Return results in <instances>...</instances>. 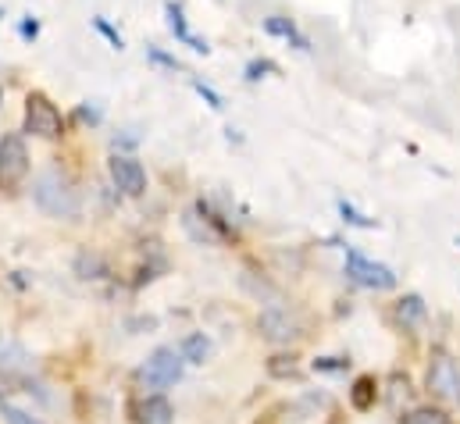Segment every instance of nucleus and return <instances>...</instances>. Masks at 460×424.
Masks as SVG:
<instances>
[{"label": "nucleus", "mask_w": 460, "mask_h": 424, "mask_svg": "<svg viewBox=\"0 0 460 424\" xmlns=\"http://www.w3.org/2000/svg\"><path fill=\"white\" fill-rule=\"evenodd\" d=\"M32 193H36V204L47 214H54V217H75L79 208H83L75 182L68 175H61V172H43L36 179V190Z\"/></svg>", "instance_id": "1"}, {"label": "nucleus", "mask_w": 460, "mask_h": 424, "mask_svg": "<svg viewBox=\"0 0 460 424\" xmlns=\"http://www.w3.org/2000/svg\"><path fill=\"white\" fill-rule=\"evenodd\" d=\"M179 378H182V353H175V349H168V346L154 349L150 360H146L143 371H139V382H143L146 389H168V385H175Z\"/></svg>", "instance_id": "2"}, {"label": "nucleus", "mask_w": 460, "mask_h": 424, "mask_svg": "<svg viewBox=\"0 0 460 424\" xmlns=\"http://www.w3.org/2000/svg\"><path fill=\"white\" fill-rule=\"evenodd\" d=\"M61 128H65L61 110L50 104L43 93H29V97H25V132H29V136L58 139Z\"/></svg>", "instance_id": "3"}, {"label": "nucleus", "mask_w": 460, "mask_h": 424, "mask_svg": "<svg viewBox=\"0 0 460 424\" xmlns=\"http://www.w3.org/2000/svg\"><path fill=\"white\" fill-rule=\"evenodd\" d=\"M429 393L439 396V400L460 403V367L454 364V357L443 353V349L432 353V364H429Z\"/></svg>", "instance_id": "4"}, {"label": "nucleus", "mask_w": 460, "mask_h": 424, "mask_svg": "<svg viewBox=\"0 0 460 424\" xmlns=\"http://www.w3.org/2000/svg\"><path fill=\"white\" fill-rule=\"evenodd\" d=\"M29 175V150L22 136L0 139V190H14Z\"/></svg>", "instance_id": "5"}, {"label": "nucleus", "mask_w": 460, "mask_h": 424, "mask_svg": "<svg viewBox=\"0 0 460 424\" xmlns=\"http://www.w3.org/2000/svg\"><path fill=\"white\" fill-rule=\"evenodd\" d=\"M346 275H349L357 286H364V289H393V286H396V275H393L385 264H375V261L360 257L357 250L346 253Z\"/></svg>", "instance_id": "6"}, {"label": "nucleus", "mask_w": 460, "mask_h": 424, "mask_svg": "<svg viewBox=\"0 0 460 424\" xmlns=\"http://www.w3.org/2000/svg\"><path fill=\"white\" fill-rule=\"evenodd\" d=\"M108 168H111V179H115V186L125 197H143L146 193V172H143V164L136 157L115 154Z\"/></svg>", "instance_id": "7"}, {"label": "nucleus", "mask_w": 460, "mask_h": 424, "mask_svg": "<svg viewBox=\"0 0 460 424\" xmlns=\"http://www.w3.org/2000/svg\"><path fill=\"white\" fill-rule=\"evenodd\" d=\"M186 225H190V232H193L197 239H204V243H222V239H229L232 235L229 225L211 211L208 204H197L193 211L186 214Z\"/></svg>", "instance_id": "8"}, {"label": "nucleus", "mask_w": 460, "mask_h": 424, "mask_svg": "<svg viewBox=\"0 0 460 424\" xmlns=\"http://www.w3.org/2000/svg\"><path fill=\"white\" fill-rule=\"evenodd\" d=\"M164 14H168V29L175 32V40L179 43H186L190 50H197V54H208L211 47H208V40H200V36H193L190 32V25H186V11H182V4L179 0H168L164 4Z\"/></svg>", "instance_id": "9"}, {"label": "nucleus", "mask_w": 460, "mask_h": 424, "mask_svg": "<svg viewBox=\"0 0 460 424\" xmlns=\"http://www.w3.org/2000/svg\"><path fill=\"white\" fill-rule=\"evenodd\" d=\"M257 324H261L264 339H271V342H289V339H296V335H300V324L289 318L286 311H264Z\"/></svg>", "instance_id": "10"}, {"label": "nucleus", "mask_w": 460, "mask_h": 424, "mask_svg": "<svg viewBox=\"0 0 460 424\" xmlns=\"http://www.w3.org/2000/svg\"><path fill=\"white\" fill-rule=\"evenodd\" d=\"M136 421L139 424H172L175 421V411H172V403H168L164 396H150V400H143V403L136 407Z\"/></svg>", "instance_id": "11"}, {"label": "nucleus", "mask_w": 460, "mask_h": 424, "mask_svg": "<svg viewBox=\"0 0 460 424\" xmlns=\"http://www.w3.org/2000/svg\"><path fill=\"white\" fill-rule=\"evenodd\" d=\"M264 29H268L271 36H282V40H289L296 50H311L307 36H300V32H296V25H293L289 18H282V14H271V18H264Z\"/></svg>", "instance_id": "12"}, {"label": "nucleus", "mask_w": 460, "mask_h": 424, "mask_svg": "<svg viewBox=\"0 0 460 424\" xmlns=\"http://www.w3.org/2000/svg\"><path fill=\"white\" fill-rule=\"evenodd\" d=\"M425 300L421 296H403L400 304H396V321L403 324V328H414V324H421L425 321Z\"/></svg>", "instance_id": "13"}, {"label": "nucleus", "mask_w": 460, "mask_h": 424, "mask_svg": "<svg viewBox=\"0 0 460 424\" xmlns=\"http://www.w3.org/2000/svg\"><path fill=\"white\" fill-rule=\"evenodd\" d=\"M208 357H211V339H208L204 331L186 335V342H182V360H190V364H204Z\"/></svg>", "instance_id": "14"}, {"label": "nucleus", "mask_w": 460, "mask_h": 424, "mask_svg": "<svg viewBox=\"0 0 460 424\" xmlns=\"http://www.w3.org/2000/svg\"><path fill=\"white\" fill-rule=\"evenodd\" d=\"M375 396H378L375 378H357L353 389H349V403H353L357 411H371V407H375Z\"/></svg>", "instance_id": "15"}, {"label": "nucleus", "mask_w": 460, "mask_h": 424, "mask_svg": "<svg viewBox=\"0 0 460 424\" xmlns=\"http://www.w3.org/2000/svg\"><path fill=\"white\" fill-rule=\"evenodd\" d=\"M400 424H450L447 411H436V407H418L411 414H403Z\"/></svg>", "instance_id": "16"}, {"label": "nucleus", "mask_w": 460, "mask_h": 424, "mask_svg": "<svg viewBox=\"0 0 460 424\" xmlns=\"http://www.w3.org/2000/svg\"><path fill=\"white\" fill-rule=\"evenodd\" d=\"M268 371H271L275 378H289V375H296V360H293V357H271V360H268Z\"/></svg>", "instance_id": "17"}, {"label": "nucleus", "mask_w": 460, "mask_h": 424, "mask_svg": "<svg viewBox=\"0 0 460 424\" xmlns=\"http://www.w3.org/2000/svg\"><path fill=\"white\" fill-rule=\"evenodd\" d=\"M0 414H4V421L7 424H40L32 414H25V411H18V407H11V403H4Z\"/></svg>", "instance_id": "18"}, {"label": "nucleus", "mask_w": 460, "mask_h": 424, "mask_svg": "<svg viewBox=\"0 0 460 424\" xmlns=\"http://www.w3.org/2000/svg\"><path fill=\"white\" fill-rule=\"evenodd\" d=\"M93 25H97V29H101V32H104V36L111 40V47H115V50H121V47H125V40L118 36L111 25H108V18H93Z\"/></svg>", "instance_id": "19"}, {"label": "nucleus", "mask_w": 460, "mask_h": 424, "mask_svg": "<svg viewBox=\"0 0 460 424\" xmlns=\"http://www.w3.org/2000/svg\"><path fill=\"white\" fill-rule=\"evenodd\" d=\"M349 360H340V357H325V360H314V371H346Z\"/></svg>", "instance_id": "20"}, {"label": "nucleus", "mask_w": 460, "mask_h": 424, "mask_svg": "<svg viewBox=\"0 0 460 424\" xmlns=\"http://www.w3.org/2000/svg\"><path fill=\"white\" fill-rule=\"evenodd\" d=\"M146 57H150L154 65H164V68H179V61H175V57H168V54H161L157 47H150V50H146Z\"/></svg>", "instance_id": "21"}, {"label": "nucleus", "mask_w": 460, "mask_h": 424, "mask_svg": "<svg viewBox=\"0 0 460 424\" xmlns=\"http://www.w3.org/2000/svg\"><path fill=\"white\" fill-rule=\"evenodd\" d=\"M261 72H275V65H271V61H253V65L246 68V79H250V83H257V79H261Z\"/></svg>", "instance_id": "22"}, {"label": "nucleus", "mask_w": 460, "mask_h": 424, "mask_svg": "<svg viewBox=\"0 0 460 424\" xmlns=\"http://www.w3.org/2000/svg\"><path fill=\"white\" fill-rule=\"evenodd\" d=\"M197 93H200V97H204V101H208V104L215 107V110H222V97H218V93H215V90H211V86H204V83H197Z\"/></svg>", "instance_id": "23"}, {"label": "nucleus", "mask_w": 460, "mask_h": 424, "mask_svg": "<svg viewBox=\"0 0 460 424\" xmlns=\"http://www.w3.org/2000/svg\"><path fill=\"white\" fill-rule=\"evenodd\" d=\"M340 211H343L346 221H353V225H360V228H375V221H367V217H360V214L353 211V208H346V204H340Z\"/></svg>", "instance_id": "24"}, {"label": "nucleus", "mask_w": 460, "mask_h": 424, "mask_svg": "<svg viewBox=\"0 0 460 424\" xmlns=\"http://www.w3.org/2000/svg\"><path fill=\"white\" fill-rule=\"evenodd\" d=\"M18 32H22L25 40H36V36H40V22H32V18H25V22L18 25Z\"/></svg>", "instance_id": "25"}, {"label": "nucleus", "mask_w": 460, "mask_h": 424, "mask_svg": "<svg viewBox=\"0 0 460 424\" xmlns=\"http://www.w3.org/2000/svg\"><path fill=\"white\" fill-rule=\"evenodd\" d=\"M79 118H83V121H101V114L90 110V107H79Z\"/></svg>", "instance_id": "26"}, {"label": "nucleus", "mask_w": 460, "mask_h": 424, "mask_svg": "<svg viewBox=\"0 0 460 424\" xmlns=\"http://www.w3.org/2000/svg\"><path fill=\"white\" fill-rule=\"evenodd\" d=\"M457 246H460V239H457Z\"/></svg>", "instance_id": "27"}]
</instances>
